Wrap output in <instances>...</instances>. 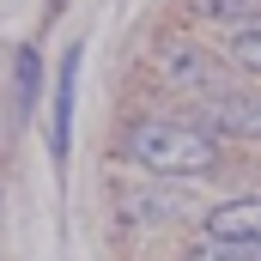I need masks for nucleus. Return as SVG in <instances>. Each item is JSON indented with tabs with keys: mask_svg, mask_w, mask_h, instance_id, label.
Listing matches in <instances>:
<instances>
[{
	"mask_svg": "<svg viewBox=\"0 0 261 261\" xmlns=\"http://www.w3.org/2000/svg\"><path fill=\"white\" fill-rule=\"evenodd\" d=\"M195 18L206 24H231V31H243V24H261V0H182Z\"/></svg>",
	"mask_w": 261,
	"mask_h": 261,
	"instance_id": "nucleus-7",
	"label": "nucleus"
},
{
	"mask_svg": "<svg viewBox=\"0 0 261 261\" xmlns=\"http://www.w3.org/2000/svg\"><path fill=\"white\" fill-rule=\"evenodd\" d=\"M12 73H18V110L31 116V103L43 97V55H37V49L24 43V49L12 55Z\"/></svg>",
	"mask_w": 261,
	"mask_h": 261,
	"instance_id": "nucleus-9",
	"label": "nucleus"
},
{
	"mask_svg": "<svg viewBox=\"0 0 261 261\" xmlns=\"http://www.w3.org/2000/svg\"><path fill=\"white\" fill-rule=\"evenodd\" d=\"M182 213H189L182 195H128L122 200V219H128L134 231H152L158 219H182Z\"/></svg>",
	"mask_w": 261,
	"mask_h": 261,
	"instance_id": "nucleus-6",
	"label": "nucleus"
},
{
	"mask_svg": "<svg viewBox=\"0 0 261 261\" xmlns=\"http://www.w3.org/2000/svg\"><path fill=\"white\" fill-rule=\"evenodd\" d=\"M158 67H164V79H170L176 91H189V97H213V91L237 85V79L219 67V55H206V49H195V43H182V37L158 49Z\"/></svg>",
	"mask_w": 261,
	"mask_h": 261,
	"instance_id": "nucleus-3",
	"label": "nucleus"
},
{
	"mask_svg": "<svg viewBox=\"0 0 261 261\" xmlns=\"http://www.w3.org/2000/svg\"><path fill=\"white\" fill-rule=\"evenodd\" d=\"M195 128L231 134V140H261V91L225 85V91H213V97H195Z\"/></svg>",
	"mask_w": 261,
	"mask_h": 261,
	"instance_id": "nucleus-2",
	"label": "nucleus"
},
{
	"mask_svg": "<svg viewBox=\"0 0 261 261\" xmlns=\"http://www.w3.org/2000/svg\"><path fill=\"white\" fill-rule=\"evenodd\" d=\"M225 55L237 67H249V73H261V24H243V31L225 43Z\"/></svg>",
	"mask_w": 261,
	"mask_h": 261,
	"instance_id": "nucleus-10",
	"label": "nucleus"
},
{
	"mask_svg": "<svg viewBox=\"0 0 261 261\" xmlns=\"http://www.w3.org/2000/svg\"><path fill=\"white\" fill-rule=\"evenodd\" d=\"M122 152H128L140 170L152 176H213L219 170V140L195 122H176V116H140L122 134Z\"/></svg>",
	"mask_w": 261,
	"mask_h": 261,
	"instance_id": "nucleus-1",
	"label": "nucleus"
},
{
	"mask_svg": "<svg viewBox=\"0 0 261 261\" xmlns=\"http://www.w3.org/2000/svg\"><path fill=\"white\" fill-rule=\"evenodd\" d=\"M49 6H61V0H49Z\"/></svg>",
	"mask_w": 261,
	"mask_h": 261,
	"instance_id": "nucleus-11",
	"label": "nucleus"
},
{
	"mask_svg": "<svg viewBox=\"0 0 261 261\" xmlns=\"http://www.w3.org/2000/svg\"><path fill=\"white\" fill-rule=\"evenodd\" d=\"M206 237H255L261 243V195H237V200H219L206 219H200Z\"/></svg>",
	"mask_w": 261,
	"mask_h": 261,
	"instance_id": "nucleus-5",
	"label": "nucleus"
},
{
	"mask_svg": "<svg viewBox=\"0 0 261 261\" xmlns=\"http://www.w3.org/2000/svg\"><path fill=\"white\" fill-rule=\"evenodd\" d=\"M189 261H261V243L255 237H200Z\"/></svg>",
	"mask_w": 261,
	"mask_h": 261,
	"instance_id": "nucleus-8",
	"label": "nucleus"
},
{
	"mask_svg": "<svg viewBox=\"0 0 261 261\" xmlns=\"http://www.w3.org/2000/svg\"><path fill=\"white\" fill-rule=\"evenodd\" d=\"M79 61H85V49L73 43L61 55V73H55V122H49V158L61 164L67 158V134H73V85H79Z\"/></svg>",
	"mask_w": 261,
	"mask_h": 261,
	"instance_id": "nucleus-4",
	"label": "nucleus"
}]
</instances>
